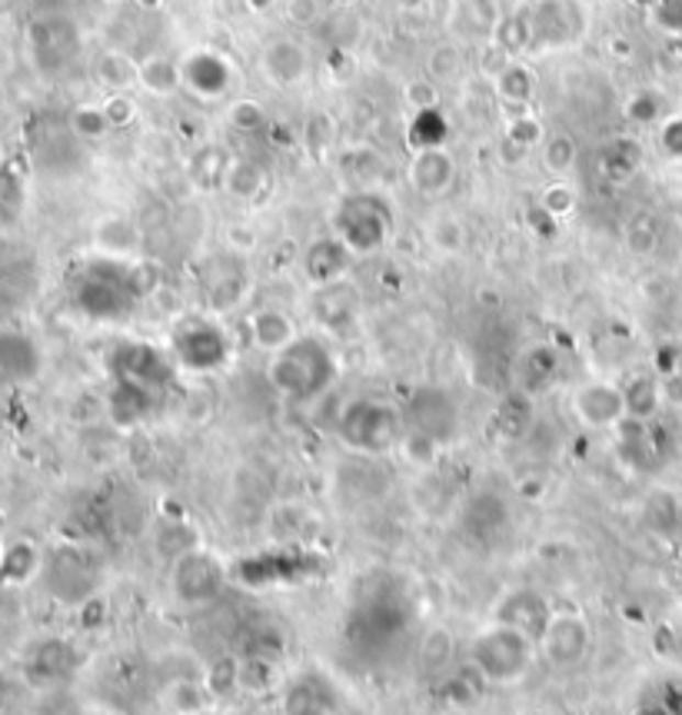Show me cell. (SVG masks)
<instances>
[{"instance_id": "cell-1", "label": "cell", "mask_w": 682, "mask_h": 715, "mask_svg": "<svg viewBox=\"0 0 682 715\" xmlns=\"http://www.w3.org/2000/svg\"><path fill=\"white\" fill-rule=\"evenodd\" d=\"M137 300H141V290L134 283L131 267H124L113 257L87 264L74 287V303L90 320H107V323L124 320L134 313Z\"/></svg>"}, {"instance_id": "cell-2", "label": "cell", "mask_w": 682, "mask_h": 715, "mask_svg": "<svg viewBox=\"0 0 682 715\" xmlns=\"http://www.w3.org/2000/svg\"><path fill=\"white\" fill-rule=\"evenodd\" d=\"M336 377L333 353L316 336H297L290 346L273 353L270 383L290 400H313L320 396Z\"/></svg>"}, {"instance_id": "cell-3", "label": "cell", "mask_w": 682, "mask_h": 715, "mask_svg": "<svg viewBox=\"0 0 682 715\" xmlns=\"http://www.w3.org/2000/svg\"><path fill=\"white\" fill-rule=\"evenodd\" d=\"M400 429H403L400 413L380 400H357L347 406L344 420H339V436H344V443L367 456H380L400 446L403 439Z\"/></svg>"}, {"instance_id": "cell-4", "label": "cell", "mask_w": 682, "mask_h": 715, "mask_svg": "<svg viewBox=\"0 0 682 715\" xmlns=\"http://www.w3.org/2000/svg\"><path fill=\"white\" fill-rule=\"evenodd\" d=\"M336 236L344 241L354 254H370L380 250L390 236L393 216L387 210V203L373 193H357L347 197L344 203L336 206Z\"/></svg>"}, {"instance_id": "cell-5", "label": "cell", "mask_w": 682, "mask_h": 715, "mask_svg": "<svg viewBox=\"0 0 682 715\" xmlns=\"http://www.w3.org/2000/svg\"><path fill=\"white\" fill-rule=\"evenodd\" d=\"M231 356V343H226V333L206 320V316H190L174 329V360L177 367L190 370V373H210L220 370Z\"/></svg>"}, {"instance_id": "cell-6", "label": "cell", "mask_w": 682, "mask_h": 715, "mask_svg": "<svg viewBox=\"0 0 682 715\" xmlns=\"http://www.w3.org/2000/svg\"><path fill=\"white\" fill-rule=\"evenodd\" d=\"M533 656V636L496 623L473 643V659L483 675L490 679H519Z\"/></svg>"}, {"instance_id": "cell-7", "label": "cell", "mask_w": 682, "mask_h": 715, "mask_svg": "<svg viewBox=\"0 0 682 715\" xmlns=\"http://www.w3.org/2000/svg\"><path fill=\"white\" fill-rule=\"evenodd\" d=\"M533 44L562 47L586 34V11L577 0H536V8L526 11Z\"/></svg>"}, {"instance_id": "cell-8", "label": "cell", "mask_w": 682, "mask_h": 715, "mask_svg": "<svg viewBox=\"0 0 682 715\" xmlns=\"http://www.w3.org/2000/svg\"><path fill=\"white\" fill-rule=\"evenodd\" d=\"M113 377L160 396L174 380V367L160 349L147 343H124L113 353Z\"/></svg>"}, {"instance_id": "cell-9", "label": "cell", "mask_w": 682, "mask_h": 715, "mask_svg": "<svg viewBox=\"0 0 682 715\" xmlns=\"http://www.w3.org/2000/svg\"><path fill=\"white\" fill-rule=\"evenodd\" d=\"M41 346L21 333V329H4L0 333V380L8 383H31L41 373Z\"/></svg>"}, {"instance_id": "cell-10", "label": "cell", "mask_w": 682, "mask_h": 715, "mask_svg": "<svg viewBox=\"0 0 682 715\" xmlns=\"http://www.w3.org/2000/svg\"><path fill=\"white\" fill-rule=\"evenodd\" d=\"M180 77H183V87H190L193 93L200 97H220L226 87L234 80V67L223 54L216 51H197L190 57H183L180 64Z\"/></svg>"}, {"instance_id": "cell-11", "label": "cell", "mask_w": 682, "mask_h": 715, "mask_svg": "<svg viewBox=\"0 0 682 715\" xmlns=\"http://www.w3.org/2000/svg\"><path fill=\"white\" fill-rule=\"evenodd\" d=\"M220 582H223V569L206 552H190L187 559L177 562L174 585H177V595L187 603H206L210 595H216Z\"/></svg>"}, {"instance_id": "cell-12", "label": "cell", "mask_w": 682, "mask_h": 715, "mask_svg": "<svg viewBox=\"0 0 682 715\" xmlns=\"http://www.w3.org/2000/svg\"><path fill=\"white\" fill-rule=\"evenodd\" d=\"M406 416L413 423V433H423L433 443H443L452 433V426H457V416H452V403L439 390H420L413 396Z\"/></svg>"}, {"instance_id": "cell-13", "label": "cell", "mask_w": 682, "mask_h": 715, "mask_svg": "<svg viewBox=\"0 0 682 715\" xmlns=\"http://www.w3.org/2000/svg\"><path fill=\"white\" fill-rule=\"evenodd\" d=\"M47 585L67 603L83 600V595L90 592V585H93V572L87 566V556L77 552L74 546L60 549L47 566Z\"/></svg>"}, {"instance_id": "cell-14", "label": "cell", "mask_w": 682, "mask_h": 715, "mask_svg": "<svg viewBox=\"0 0 682 715\" xmlns=\"http://www.w3.org/2000/svg\"><path fill=\"white\" fill-rule=\"evenodd\" d=\"M573 410L586 426H613L626 416V396L619 387L590 383L573 396Z\"/></svg>"}, {"instance_id": "cell-15", "label": "cell", "mask_w": 682, "mask_h": 715, "mask_svg": "<svg viewBox=\"0 0 682 715\" xmlns=\"http://www.w3.org/2000/svg\"><path fill=\"white\" fill-rule=\"evenodd\" d=\"M350 257L354 250L339 241V236H326V241H316L306 257H303V270L310 277L313 287H326V283H336L344 280L347 267H350Z\"/></svg>"}, {"instance_id": "cell-16", "label": "cell", "mask_w": 682, "mask_h": 715, "mask_svg": "<svg viewBox=\"0 0 682 715\" xmlns=\"http://www.w3.org/2000/svg\"><path fill=\"white\" fill-rule=\"evenodd\" d=\"M586 623L577 616H552L539 636V643L546 646L549 659L556 662H573L586 652Z\"/></svg>"}, {"instance_id": "cell-17", "label": "cell", "mask_w": 682, "mask_h": 715, "mask_svg": "<svg viewBox=\"0 0 682 715\" xmlns=\"http://www.w3.org/2000/svg\"><path fill=\"white\" fill-rule=\"evenodd\" d=\"M357 310H360L357 290L347 287L344 280L320 287V293L313 297V316H316L323 326H329V329H344V326H350V320L357 316Z\"/></svg>"}, {"instance_id": "cell-18", "label": "cell", "mask_w": 682, "mask_h": 715, "mask_svg": "<svg viewBox=\"0 0 682 715\" xmlns=\"http://www.w3.org/2000/svg\"><path fill=\"white\" fill-rule=\"evenodd\" d=\"M452 174H457V167H452V157L443 147L439 150H420L413 167H410V183L426 197H439L449 190Z\"/></svg>"}, {"instance_id": "cell-19", "label": "cell", "mask_w": 682, "mask_h": 715, "mask_svg": "<svg viewBox=\"0 0 682 715\" xmlns=\"http://www.w3.org/2000/svg\"><path fill=\"white\" fill-rule=\"evenodd\" d=\"M264 70L277 87H293L306 74V54L297 41H273L264 54Z\"/></svg>"}, {"instance_id": "cell-20", "label": "cell", "mask_w": 682, "mask_h": 715, "mask_svg": "<svg viewBox=\"0 0 682 715\" xmlns=\"http://www.w3.org/2000/svg\"><path fill=\"white\" fill-rule=\"evenodd\" d=\"M250 329H254V343L260 349H270V353H280L283 346H290L297 339L293 320L287 313H280V310H260V313H254Z\"/></svg>"}, {"instance_id": "cell-21", "label": "cell", "mask_w": 682, "mask_h": 715, "mask_svg": "<svg viewBox=\"0 0 682 715\" xmlns=\"http://www.w3.org/2000/svg\"><path fill=\"white\" fill-rule=\"evenodd\" d=\"M559 373V356L549 349V346H536L523 356V364H519V387L523 393H543Z\"/></svg>"}, {"instance_id": "cell-22", "label": "cell", "mask_w": 682, "mask_h": 715, "mask_svg": "<svg viewBox=\"0 0 682 715\" xmlns=\"http://www.w3.org/2000/svg\"><path fill=\"white\" fill-rule=\"evenodd\" d=\"M410 137H413V147H416V150H439L443 141L449 137L446 116H443L436 107L416 110V121H413V127H410Z\"/></svg>"}, {"instance_id": "cell-23", "label": "cell", "mask_w": 682, "mask_h": 715, "mask_svg": "<svg viewBox=\"0 0 682 715\" xmlns=\"http://www.w3.org/2000/svg\"><path fill=\"white\" fill-rule=\"evenodd\" d=\"M623 396H626V416L633 420H649L662 406V387L652 377H636L623 390Z\"/></svg>"}, {"instance_id": "cell-24", "label": "cell", "mask_w": 682, "mask_h": 715, "mask_svg": "<svg viewBox=\"0 0 682 715\" xmlns=\"http://www.w3.org/2000/svg\"><path fill=\"white\" fill-rule=\"evenodd\" d=\"M137 80L150 90V93H174L183 77H180V64L167 60V57H150L137 67Z\"/></svg>"}, {"instance_id": "cell-25", "label": "cell", "mask_w": 682, "mask_h": 715, "mask_svg": "<svg viewBox=\"0 0 682 715\" xmlns=\"http://www.w3.org/2000/svg\"><path fill=\"white\" fill-rule=\"evenodd\" d=\"M41 559H37V549L31 543H14V546H4V556H0V579L4 582H24L37 572Z\"/></svg>"}, {"instance_id": "cell-26", "label": "cell", "mask_w": 682, "mask_h": 715, "mask_svg": "<svg viewBox=\"0 0 682 715\" xmlns=\"http://www.w3.org/2000/svg\"><path fill=\"white\" fill-rule=\"evenodd\" d=\"M134 77H137V67L124 54H103L97 60V80L107 83L110 90H118V93L127 90Z\"/></svg>"}, {"instance_id": "cell-27", "label": "cell", "mask_w": 682, "mask_h": 715, "mask_svg": "<svg viewBox=\"0 0 682 715\" xmlns=\"http://www.w3.org/2000/svg\"><path fill=\"white\" fill-rule=\"evenodd\" d=\"M500 93L510 103H526L533 97V74L526 67H519V64H510L500 74Z\"/></svg>"}, {"instance_id": "cell-28", "label": "cell", "mask_w": 682, "mask_h": 715, "mask_svg": "<svg viewBox=\"0 0 682 715\" xmlns=\"http://www.w3.org/2000/svg\"><path fill=\"white\" fill-rule=\"evenodd\" d=\"M226 187H231L237 197H257L264 190V170L241 160V164H231V170H226Z\"/></svg>"}, {"instance_id": "cell-29", "label": "cell", "mask_w": 682, "mask_h": 715, "mask_svg": "<svg viewBox=\"0 0 682 715\" xmlns=\"http://www.w3.org/2000/svg\"><path fill=\"white\" fill-rule=\"evenodd\" d=\"M577 164V144L570 137H552L546 144V167L562 174V170H570Z\"/></svg>"}, {"instance_id": "cell-30", "label": "cell", "mask_w": 682, "mask_h": 715, "mask_svg": "<svg viewBox=\"0 0 682 715\" xmlns=\"http://www.w3.org/2000/svg\"><path fill=\"white\" fill-rule=\"evenodd\" d=\"M110 124H107V116H103V107H80L77 113H74V131L80 134V137H103V131H107Z\"/></svg>"}, {"instance_id": "cell-31", "label": "cell", "mask_w": 682, "mask_h": 715, "mask_svg": "<svg viewBox=\"0 0 682 715\" xmlns=\"http://www.w3.org/2000/svg\"><path fill=\"white\" fill-rule=\"evenodd\" d=\"M656 24L669 34H682V0H656L652 4Z\"/></svg>"}, {"instance_id": "cell-32", "label": "cell", "mask_w": 682, "mask_h": 715, "mask_svg": "<svg viewBox=\"0 0 682 715\" xmlns=\"http://www.w3.org/2000/svg\"><path fill=\"white\" fill-rule=\"evenodd\" d=\"M659 147L669 160H682V116H672V121L662 124L659 131Z\"/></svg>"}, {"instance_id": "cell-33", "label": "cell", "mask_w": 682, "mask_h": 715, "mask_svg": "<svg viewBox=\"0 0 682 715\" xmlns=\"http://www.w3.org/2000/svg\"><path fill=\"white\" fill-rule=\"evenodd\" d=\"M457 226H460V223L449 220V216H443L439 223H433V244H439L443 250H460L463 230H457Z\"/></svg>"}, {"instance_id": "cell-34", "label": "cell", "mask_w": 682, "mask_h": 715, "mask_svg": "<svg viewBox=\"0 0 682 715\" xmlns=\"http://www.w3.org/2000/svg\"><path fill=\"white\" fill-rule=\"evenodd\" d=\"M103 116H107L110 127H121V124L134 121V103H131L124 93H113V97L103 103Z\"/></svg>"}, {"instance_id": "cell-35", "label": "cell", "mask_w": 682, "mask_h": 715, "mask_svg": "<svg viewBox=\"0 0 682 715\" xmlns=\"http://www.w3.org/2000/svg\"><path fill=\"white\" fill-rule=\"evenodd\" d=\"M543 210H546L552 220L562 216V213H570V210H573V193H570V187H549L546 197H543Z\"/></svg>"}, {"instance_id": "cell-36", "label": "cell", "mask_w": 682, "mask_h": 715, "mask_svg": "<svg viewBox=\"0 0 682 715\" xmlns=\"http://www.w3.org/2000/svg\"><path fill=\"white\" fill-rule=\"evenodd\" d=\"M629 116H633V121H639V124H652V121H659V100L649 97V93L633 97V100H629Z\"/></svg>"}, {"instance_id": "cell-37", "label": "cell", "mask_w": 682, "mask_h": 715, "mask_svg": "<svg viewBox=\"0 0 682 715\" xmlns=\"http://www.w3.org/2000/svg\"><path fill=\"white\" fill-rule=\"evenodd\" d=\"M234 124H237L241 131H254V127H260V124H264V113H260V107H257L254 100H244V103H237V107H234Z\"/></svg>"}, {"instance_id": "cell-38", "label": "cell", "mask_w": 682, "mask_h": 715, "mask_svg": "<svg viewBox=\"0 0 682 715\" xmlns=\"http://www.w3.org/2000/svg\"><path fill=\"white\" fill-rule=\"evenodd\" d=\"M536 137H539V124H536V121H529V116H519V121H513V124H510V141H516L519 147H529V144H536Z\"/></svg>"}, {"instance_id": "cell-39", "label": "cell", "mask_w": 682, "mask_h": 715, "mask_svg": "<svg viewBox=\"0 0 682 715\" xmlns=\"http://www.w3.org/2000/svg\"><path fill=\"white\" fill-rule=\"evenodd\" d=\"M659 387H662V403L682 410V370H669Z\"/></svg>"}, {"instance_id": "cell-40", "label": "cell", "mask_w": 682, "mask_h": 715, "mask_svg": "<svg viewBox=\"0 0 682 715\" xmlns=\"http://www.w3.org/2000/svg\"><path fill=\"white\" fill-rule=\"evenodd\" d=\"M287 18L293 24H310L316 18V0H290L287 4Z\"/></svg>"}, {"instance_id": "cell-41", "label": "cell", "mask_w": 682, "mask_h": 715, "mask_svg": "<svg viewBox=\"0 0 682 715\" xmlns=\"http://www.w3.org/2000/svg\"><path fill=\"white\" fill-rule=\"evenodd\" d=\"M410 97H413V100L420 103L416 110H426V107H436V93H433V87H429V83H423V80L410 87Z\"/></svg>"}, {"instance_id": "cell-42", "label": "cell", "mask_w": 682, "mask_h": 715, "mask_svg": "<svg viewBox=\"0 0 682 715\" xmlns=\"http://www.w3.org/2000/svg\"><path fill=\"white\" fill-rule=\"evenodd\" d=\"M250 4H254V11H267L273 0H250Z\"/></svg>"}, {"instance_id": "cell-43", "label": "cell", "mask_w": 682, "mask_h": 715, "mask_svg": "<svg viewBox=\"0 0 682 715\" xmlns=\"http://www.w3.org/2000/svg\"><path fill=\"white\" fill-rule=\"evenodd\" d=\"M339 4H350V0H339Z\"/></svg>"}, {"instance_id": "cell-44", "label": "cell", "mask_w": 682, "mask_h": 715, "mask_svg": "<svg viewBox=\"0 0 682 715\" xmlns=\"http://www.w3.org/2000/svg\"><path fill=\"white\" fill-rule=\"evenodd\" d=\"M0 556H4V546H0Z\"/></svg>"}]
</instances>
